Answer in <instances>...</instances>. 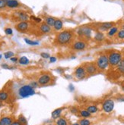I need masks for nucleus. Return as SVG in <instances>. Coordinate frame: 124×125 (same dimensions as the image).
<instances>
[{
    "label": "nucleus",
    "mask_w": 124,
    "mask_h": 125,
    "mask_svg": "<svg viewBox=\"0 0 124 125\" xmlns=\"http://www.w3.org/2000/svg\"><path fill=\"white\" fill-rule=\"evenodd\" d=\"M70 112L72 114H77L78 112V109L76 107H72L70 108Z\"/></svg>",
    "instance_id": "obj_34"
},
{
    "label": "nucleus",
    "mask_w": 124,
    "mask_h": 125,
    "mask_svg": "<svg viewBox=\"0 0 124 125\" xmlns=\"http://www.w3.org/2000/svg\"><path fill=\"white\" fill-rule=\"evenodd\" d=\"M56 61V58L55 57H50V63H53Z\"/></svg>",
    "instance_id": "obj_39"
},
{
    "label": "nucleus",
    "mask_w": 124,
    "mask_h": 125,
    "mask_svg": "<svg viewBox=\"0 0 124 125\" xmlns=\"http://www.w3.org/2000/svg\"><path fill=\"white\" fill-rule=\"evenodd\" d=\"M116 38L118 40H124V30L121 29V30H119L117 33H116Z\"/></svg>",
    "instance_id": "obj_27"
},
{
    "label": "nucleus",
    "mask_w": 124,
    "mask_h": 125,
    "mask_svg": "<svg viewBox=\"0 0 124 125\" xmlns=\"http://www.w3.org/2000/svg\"><path fill=\"white\" fill-rule=\"evenodd\" d=\"M119 31V29H118V27H116V26H113L112 28H111L110 30H109L107 31V36L108 37H113V36H114L115 35H116V33H117Z\"/></svg>",
    "instance_id": "obj_17"
},
{
    "label": "nucleus",
    "mask_w": 124,
    "mask_h": 125,
    "mask_svg": "<svg viewBox=\"0 0 124 125\" xmlns=\"http://www.w3.org/2000/svg\"><path fill=\"white\" fill-rule=\"evenodd\" d=\"M79 124L80 125H91V121L87 119H85V118H83V119H81L79 121Z\"/></svg>",
    "instance_id": "obj_30"
},
{
    "label": "nucleus",
    "mask_w": 124,
    "mask_h": 125,
    "mask_svg": "<svg viewBox=\"0 0 124 125\" xmlns=\"http://www.w3.org/2000/svg\"><path fill=\"white\" fill-rule=\"evenodd\" d=\"M5 6H6V1H5V0H0V9L5 8Z\"/></svg>",
    "instance_id": "obj_33"
},
{
    "label": "nucleus",
    "mask_w": 124,
    "mask_h": 125,
    "mask_svg": "<svg viewBox=\"0 0 124 125\" xmlns=\"http://www.w3.org/2000/svg\"><path fill=\"white\" fill-rule=\"evenodd\" d=\"M104 38H105L104 34L102 33L101 31L96 32L95 35H94V40H95L96 42H100L102 41H104Z\"/></svg>",
    "instance_id": "obj_13"
},
{
    "label": "nucleus",
    "mask_w": 124,
    "mask_h": 125,
    "mask_svg": "<svg viewBox=\"0 0 124 125\" xmlns=\"http://www.w3.org/2000/svg\"><path fill=\"white\" fill-rule=\"evenodd\" d=\"M72 125H80L79 123H74V124H72Z\"/></svg>",
    "instance_id": "obj_43"
},
{
    "label": "nucleus",
    "mask_w": 124,
    "mask_h": 125,
    "mask_svg": "<svg viewBox=\"0 0 124 125\" xmlns=\"http://www.w3.org/2000/svg\"><path fill=\"white\" fill-rule=\"evenodd\" d=\"M2 68H4V69H9V68H11L7 64H2Z\"/></svg>",
    "instance_id": "obj_38"
},
{
    "label": "nucleus",
    "mask_w": 124,
    "mask_h": 125,
    "mask_svg": "<svg viewBox=\"0 0 124 125\" xmlns=\"http://www.w3.org/2000/svg\"><path fill=\"white\" fill-rule=\"evenodd\" d=\"M18 18L20 21H26L28 20V15L25 13V12H22V11H21V12H18Z\"/></svg>",
    "instance_id": "obj_21"
},
{
    "label": "nucleus",
    "mask_w": 124,
    "mask_h": 125,
    "mask_svg": "<svg viewBox=\"0 0 124 125\" xmlns=\"http://www.w3.org/2000/svg\"><path fill=\"white\" fill-rule=\"evenodd\" d=\"M8 97H9V95L6 92H4V91L0 92V100L1 101H5L8 99Z\"/></svg>",
    "instance_id": "obj_28"
},
{
    "label": "nucleus",
    "mask_w": 124,
    "mask_h": 125,
    "mask_svg": "<svg viewBox=\"0 0 124 125\" xmlns=\"http://www.w3.org/2000/svg\"><path fill=\"white\" fill-rule=\"evenodd\" d=\"M56 125H69V123L65 118L61 117V118H58L56 121Z\"/></svg>",
    "instance_id": "obj_24"
},
{
    "label": "nucleus",
    "mask_w": 124,
    "mask_h": 125,
    "mask_svg": "<svg viewBox=\"0 0 124 125\" xmlns=\"http://www.w3.org/2000/svg\"><path fill=\"white\" fill-rule=\"evenodd\" d=\"M74 39V33L72 31L65 30L59 33L56 36V42L60 46H67Z\"/></svg>",
    "instance_id": "obj_1"
},
{
    "label": "nucleus",
    "mask_w": 124,
    "mask_h": 125,
    "mask_svg": "<svg viewBox=\"0 0 124 125\" xmlns=\"http://www.w3.org/2000/svg\"><path fill=\"white\" fill-rule=\"evenodd\" d=\"M2 101L0 100V107H2Z\"/></svg>",
    "instance_id": "obj_45"
},
{
    "label": "nucleus",
    "mask_w": 124,
    "mask_h": 125,
    "mask_svg": "<svg viewBox=\"0 0 124 125\" xmlns=\"http://www.w3.org/2000/svg\"><path fill=\"white\" fill-rule=\"evenodd\" d=\"M2 55H0V59H1V58H2Z\"/></svg>",
    "instance_id": "obj_46"
},
{
    "label": "nucleus",
    "mask_w": 124,
    "mask_h": 125,
    "mask_svg": "<svg viewBox=\"0 0 124 125\" xmlns=\"http://www.w3.org/2000/svg\"><path fill=\"white\" fill-rule=\"evenodd\" d=\"M37 84H38V83H32L31 86L32 87H37Z\"/></svg>",
    "instance_id": "obj_42"
},
{
    "label": "nucleus",
    "mask_w": 124,
    "mask_h": 125,
    "mask_svg": "<svg viewBox=\"0 0 124 125\" xmlns=\"http://www.w3.org/2000/svg\"><path fill=\"white\" fill-rule=\"evenodd\" d=\"M35 94V90L31 85H22L18 90V95L20 98H27Z\"/></svg>",
    "instance_id": "obj_3"
},
{
    "label": "nucleus",
    "mask_w": 124,
    "mask_h": 125,
    "mask_svg": "<svg viewBox=\"0 0 124 125\" xmlns=\"http://www.w3.org/2000/svg\"><path fill=\"white\" fill-rule=\"evenodd\" d=\"M31 18L34 20V21H36L37 23H40V22H41V19L39 18H36V17H34V16H31Z\"/></svg>",
    "instance_id": "obj_37"
},
{
    "label": "nucleus",
    "mask_w": 124,
    "mask_h": 125,
    "mask_svg": "<svg viewBox=\"0 0 124 125\" xmlns=\"http://www.w3.org/2000/svg\"><path fill=\"white\" fill-rule=\"evenodd\" d=\"M83 66L85 68L87 73V74H90V75H92V74H94V73H95L98 70L97 68L96 64L93 63V62H87Z\"/></svg>",
    "instance_id": "obj_6"
},
{
    "label": "nucleus",
    "mask_w": 124,
    "mask_h": 125,
    "mask_svg": "<svg viewBox=\"0 0 124 125\" xmlns=\"http://www.w3.org/2000/svg\"><path fill=\"white\" fill-rule=\"evenodd\" d=\"M63 27V24H62V21L60 19H56L55 21V24L53 25V28L56 31H61Z\"/></svg>",
    "instance_id": "obj_15"
},
{
    "label": "nucleus",
    "mask_w": 124,
    "mask_h": 125,
    "mask_svg": "<svg viewBox=\"0 0 124 125\" xmlns=\"http://www.w3.org/2000/svg\"><path fill=\"white\" fill-rule=\"evenodd\" d=\"M64 108H56L55 109L54 111L52 112V115H51V116H52V118L53 119H58L59 117H60L61 115V113L63 111Z\"/></svg>",
    "instance_id": "obj_14"
},
{
    "label": "nucleus",
    "mask_w": 124,
    "mask_h": 125,
    "mask_svg": "<svg viewBox=\"0 0 124 125\" xmlns=\"http://www.w3.org/2000/svg\"><path fill=\"white\" fill-rule=\"evenodd\" d=\"M87 46V43L85 40H78L73 42L72 46V49L75 51H82L85 50Z\"/></svg>",
    "instance_id": "obj_7"
},
{
    "label": "nucleus",
    "mask_w": 124,
    "mask_h": 125,
    "mask_svg": "<svg viewBox=\"0 0 124 125\" xmlns=\"http://www.w3.org/2000/svg\"><path fill=\"white\" fill-rule=\"evenodd\" d=\"M29 24L26 21H21L16 25V29L20 32H25L28 29Z\"/></svg>",
    "instance_id": "obj_12"
},
{
    "label": "nucleus",
    "mask_w": 124,
    "mask_h": 125,
    "mask_svg": "<svg viewBox=\"0 0 124 125\" xmlns=\"http://www.w3.org/2000/svg\"><path fill=\"white\" fill-rule=\"evenodd\" d=\"M113 26H114L113 22H104V23H100L98 25V29L99 30V31L104 32V31H108Z\"/></svg>",
    "instance_id": "obj_10"
},
{
    "label": "nucleus",
    "mask_w": 124,
    "mask_h": 125,
    "mask_svg": "<svg viewBox=\"0 0 124 125\" xmlns=\"http://www.w3.org/2000/svg\"><path fill=\"white\" fill-rule=\"evenodd\" d=\"M40 56H41L42 58H50V54H48V53H47V52H42V53L40 54Z\"/></svg>",
    "instance_id": "obj_36"
},
{
    "label": "nucleus",
    "mask_w": 124,
    "mask_h": 125,
    "mask_svg": "<svg viewBox=\"0 0 124 125\" xmlns=\"http://www.w3.org/2000/svg\"><path fill=\"white\" fill-rule=\"evenodd\" d=\"M95 64L97 65V68L98 70L105 71L109 66V60H108L107 55H106V54L100 55L97 58Z\"/></svg>",
    "instance_id": "obj_4"
},
{
    "label": "nucleus",
    "mask_w": 124,
    "mask_h": 125,
    "mask_svg": "<svg viewBox=\"0 0 124 125\" xmlns=\"http://www.w3.org/2000/svg\"><path fill=\"white\" fill-rule=\"evenodd\" d=\"M48 125H53V124H48Z\"/></svg>",
    "instance_id": "obj_47"
},
{
    "label": "nucleus",
    "mask_w": 124,
    "mask_h": 125,
    "mask_svg": "<svg viewBox=\"0 0 124 125\" xmlns=\"http://www.w3.org/2000/svg\"><path fill=\"white\" fill-rule=\"evenodd\" d=\"M12 123V119L9 117H4L0 120V125H11Z\"/></svg>",
    "instance_id": "obj_19"
},
{
    "label": "nucleus",
    "mask_w": 124,
    "mask_h": 125,
    "mask_svg": "<svg viewBox=\"0 0 124 125\" xmlns=\"http://www.w3.org/2000/svg\"><path fill=\"white\" fill-rule=\"evenodd\" d=\"M121 29H123V30H124V24H123L121 25Z\"/></svg>",
    "instance_id": "obj_44"
},
{
    "label": "nucleus",
    "mask_w": 124,
    "mask_h": 125,
    "mask_svg": "<svg viewBox=\"0 0 124 125\" xmlns=\"http://www.w3.org/2000/svg\"><path fill=\"white\" fill-rule=\"evenodd\" d=\"M25 42L27 44H28V45H30V46H37V45H39V42L33 41V40H31L27 39V38L25 39Z\"/></svg>",
    "instance_id": "obj_26"
},
{
    "label": "nucleus",
    "mask_w": 124,
    "mask_h": 125,
    "mask_svg": "<svg viewBox=\"0 0 124 125\" xmlns=\"http://www.w3.org/2000/svg\"><path fill=\"white\" fill-rule=\"evenodd\" d=\"M40 30L43 33H50L51 31V27L48 24H47L46 23H43L40 26Z\"/></svg>",
    "instance_id": "obj_18"
},
{
    "label": "nucleus",
    "mask_w": 124,
    "mask_h": 125,
    "mask_svg": "<svg viewBox=\"0 0 124 125\" xmlns=\"http://www.w3.org/2000/svg\"><path fill=\"white\" fill-rule=\"evenodd\" d=\"M19 64H23V65H25V64H29V60L28 58L25 56H22L19 58Z\"/></svg>",
    "instance_id": "obj_25"
},
{
    "label": "nucleus",
    "mask_w": 124,
    "mask_h": 125,
    "mask_svg": "<svg viewBox=\"0 0 124 125\" xmlns=\"http://www.w3.org/2000/svg\"><path fill=\"white\" fill-rule=\"evenodd\" d=\"M102 108L106 113H110L113 110L114 102L112 99H107L102 105Z\"/></svg>",
    "instance_id": "obj_9"
},
{
    "label": "nucleus",
    "mask_w": 124,
    "mask_h": 125,
    "mask_svg": "<svg viewBox=\"0 0 124 125\" xmlns=\"http://www.w3.org/2000/svg\"><path fill=\"white\" fill-rule=\"evenodd\" d=\"M123 102H124V99H123Z\"/></svg>",
    "instance_id": "obj_48"
},
{
    "label": "nucleus",
    "mask_w": 124,
    "mask_h": 125,
    "mask_svg": "<svg viewBox=\"0 0 124 125\" xmlns=\"http://www.w3.org/2000/svg\"><path fill=\"white\" fill-rule=\"evenodd\" d=\"M14 55V53L11 52V51H9V52L4 53V56H5V58H6V59H8V58H11Z\"/></svg>",
    "instance_id": "obj_32"
},
{
    "label": "nucleus",
    "mask_w": 124,
    "mask_h": 125,
    "mask_svg": "<svg viewBox=\"0 0 124 125\" xmlns=\"http://www.w3.org/2000/svg\"><path fill=\"white\" fill-rule=\"evenodd\" d=\"M20 5L19 2L17 0H7L6 1V6L9 8H18Z\"/></svg>",
    "instance_id": "obj_16"
},
{
    "label": "nucleus",
    "mask_w": 124,
    "mask_h": 125,
    "mask_svg": "<svg viewBox=\"0 0 124 125\" xmlns=\"http://www.w3.org/2000/svg\"><path fill=\"white\" fill-rule=\"evenodd\" d=\"M109 60V66L116 67L123 59V55L120 52L118 51H112L107 55Z\"/></svg>",
    "instance_id": "obj_2"
},
{
    "label": "nucleus",
    "mask_w": 124,
    "mask_h": 125,
    "mask_svg": "<svg viewBox=\"0 0 124 125\" xmlns=\"http://www.w3.org/2000/svg\"><path fill=\"white\" fill-rule=\"evenodd\" d=\"M87 111L89 113H91V114H94V113H97L98 112V107L97 106H95V105H90V106H88L87 108Z\"/></svg>",
    "instance_id": "obj_23"
},
{
    "label": "nucleus",
    "mask_w": 124,
    "mask_h": 125,
    "mask_svg": "<svg viewBox=\"0 0 124 125\" xmlns=\"http://www.w3.org/2000/svg\"><path fill=\"white\" fill-rule=\"evenodd\" d=\"M51 81V77L49 74H43L37 80V83L40 86H44L48 84Z\"/></svg>",
    "instance_id": "obj_11"
},
{
    "label": "nucleus",
    "mask_w": 124,
    "mask_h": 125,
    "mask_svg": "<svg viewBox=\"0 0 124 125\" xmlns=\"http://www.w3.org/2000/svg\"><path fill=\"white\" fill-rule=\"evenodd\" d=\"M91 114L89 113L87 110H82V111H80V115L83 117H88L91 116Z\"/></svg>",
    "instance_id": "obj_29"
},
{
    "label": "nucleus",
    "mask_w": 124,
    "mask_h": 125,
    "mask_svg": "<svg viewBox=\"0 0 124 125\" xmlns=\"http://www.w3.org/2000/svg\"><path fill=\"white\" fill-rule=\"evenodd\" d=\"M11 125H22V124H21L18 121H14V122H12Z\"/></svg>",
    "instance_id": "obj_40"
},
{
    "label": "nucleus",
    "mask_w": 124,
    "mask_h": 125,
    "mask_svg": "<svg viewBox=\"0 0 124 125\" xmlns=\"http://www.w3.org/2000/svg\"><path fill=\"white\" fill-rule=\"evenodd\" d=\"M10 60H11L12 62H16L18 61V58H17L16 57H12V58H10Z\"/></svg>",
    "instance_id": "obj_41"
},
{
    "label": "nucleus",
    "mask_w": 124,
    "mask_h": 125,
    "mask_svg": "<svg viewBox=\"0 0 124 125\" xmlns=\"http://www.w3.org/2000/svg\"><path fill=\"white\" fill-rule=\"evenodd\" d=\"M18 121L21 124H22V125H27V121L26 118H25L24 116H22V115L19 116V117H18Z\"/></svg>",
    "instance_id": "obj_31"
},
{
    "label": "nucleus",
    "mask_w": 124,
    "mask_h": 125,
    "mask_svg": "<svg viewBox=\"0 0 124 125\" xmlns=\"http://www.w3.org/2000/svg\"><path fill=\"white\" fill-rule=\"evenodd\" d=\"M5 34H7V35H12V33H13V31H12V30L11 28L8 27V28H5Z\"/></svg>",
    "instance_id": "obj_35"
},
{
    "label": "nucleus",
    "mask_w": 124,
    "mask_h": 125,
    "mask_svg": "<svg viewBox=\"0 0 124 125\" xmlns=\"http://www.w3.org/2000/svg\"><path fill=\"white\" fill-rule=\"evenodd\" d=\"M87 72L85 71V68L83 65L78 66V67L75 71V77L78 80H83L87 76Z\"/></svg>",
    "instance_id": "obj_5"
},
{
    "label": "nucleus",
    "mask_w": 124,
    "mask_h": 125,
    "mask_svg": "<svg viewBox=\"0 0 124 125\" xmlns=\"http://www.w3.org/2000/svg\"><path fill=\"white\" fill-rule=\"evenodd\" d=\"M78 35L81 37H85V38H91V29L90 27H81L78 30L77 32Z\"/></svg>",
    "instance_id": "obj_8"
},
{
    "label": "nucleus",
    "mask_w": 124,
    "mask_h": 125,
    "mask_svg": "<svg viewBox=\"0 0 124 125\" xmlns=\"http://www.w3.org/2000/svg\"><path fill=\"white\" fill-rule=\"evenodd\" d=\"M55 21H56V19L53 17H47L45 19L46 24H48L50 27H53V25L55 24Z\"/></svg>",
    "instance_id": "obj_20"
},
{
    "label": "nucleus",
    "mask_w": 124,
    "mask_h": 125,
    "mask_svg": "<svg viewBox=\"0 0 124 125\" xmlns=\"http://www.w3.org/2000/svg\"><path fill=\"white\" fill-rule=\"evenodd\" d=\"M116 69L120 73H124V58H123L119 64L116 66Z\"/></svg>",
    "instance_id": "obj_22"
}]
</instances>
